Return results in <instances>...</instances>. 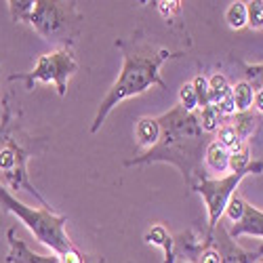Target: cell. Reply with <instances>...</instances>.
Masks as SVG:
<instances>
[{
    "label": "cell",
    "instance_id": "cell-1",
    "mask_svg": "<svg viewBox=\"0 0 263 263\" xmlns=\"http://www.w3.org/2000/svg\"><path fill=\"white\" fill-rule=\"evenodd\" d=\"M160 124V139L156 145L145 149L141 156L124 160V166L139 164H171L175 166L192 192L194 185L206 177L204 173V152L209 145V135L200 128L198 114H190L181 105H173L168 112L156 116Z\"/></svg>",
    "mask_w": 263,
    "mask_h": 263
},
{
    "label": "cell",
    "instance_id": "cell-2",
    "mask_svg": "<svg viewBox=\"0 0 263 263\" xmlns=\"http://www.w3.org/2000/svg\"><path fill=\"white\" fill-rule=\"evenodd\" d=\"M114 45L122 53V70L116 82L112 84V89L99 101L97 114L91 124V133H97L101 124L105 122V118L109 116V112L116 105H120L124 99L137 97L147 89H152V86L166 89V82L162 80V72H160L162 65L171 59L185 55L183 51H168L164 47L149 42L143 36V30H137L128 38H118Z\"/></svg>",
    "mask_w": 263,
    "mask_h": 263
},
{
    "label": "cell",
    "instance_id": "cell-3",
    "mask_svg": "<svg viewBox=\"0 0 263 263\" xmlns=\"http://www.w3.org/2000/svg\"><path fill=\"white\" fill-rule=\"evenodd\" d=\"M49 139L34 137L21 124L19 101L13 93H7L3 99V120H0V185L7 190H24L40 202V206L51 209V204L42 198L34 187L28 175V162L47 152Z\"/></svg>",
    "mask_w": 263,
    "mask_h": 263
},
{
    "label": "cell",
    "instance_id": "cell-4",
    "mask_svg": "<svg viewBox=\"0 0 263 263\" xmlns=\"http://www.w3.org/2000/svg\"><path fill=\"white\" fill-rule=\"evenodd\" d=\"M11 17L17 24H28L34 32L55 45L57 49H72L84 15L78 9V3L68 0H9Z\"/></svg>",
    "mask_w": 263,
    "mask_h": 263
},
{
    "label": "cell",
    "instance_id": "cell-5",
    "mask_svg": "<svg viewBox=\"0 0 263 263\" xmlns=\"http://www.w3.org/2000/svg\"><path fill=\"white\" fill-rule=\"evenodd\" d=\"M0 206H3V211L15 215L36 236L40 245H45L53 251V255H63L76 249L68 230H65L68 228V215H59L53 209H45V206L40 209L28 206L21 200H17L5 185H0Z\"/></svg>",
    "mask_w": 263,
    "mask_h": 263
},
{
    "label": "cell",
    "instance_id": "cell-6",
    "mask_svg": "<svg viewBox=\"0 0 263 263\" xmlns=\"http://www.w3.org/2000/svg\"><path fill=\"white\" fill-rule=\"evenodd\" d=\"M78 72V59L72 49H55L51 53L40 55L36 65L30 72H17L11 74L9 80H21L26 82V89H34L36 82L53 84L59 97H65L68 93V80Z\"/></svg>",
    "mask_w": 263,
    "mask_h": 263
},
{
    "label": "cell",
    "instance_id": "cell-7",
    "mask_svg": "<svg viewBox=\"0 0 263 263\" xmlns=\"http://www.w3.org/2000/svg\"><path fill=\"white\" fill-rule=\"evenodd\" d=\"M249 175L253 173H230V175H223V177H204L194 185L192 192H198L206 206V230H204L206 236L213 234V230L221 223L232 196L236 194L240 181L249 177Z\"/></svg>",
    "mask_w": 263,
    "mask_h": 263
},
{
    "label": "cell",
    "instance_id": "cell-8",
    "mask_svg": "<svg viewBox=\"0 0 263 263\" xmlns=\"http://www.w3.org/2000/svg\"><path fill=\"white\" fill-rule=\"evenodd\" d=\"M204 242H206V247H213L219 253V259H221V263H255L259 257H263V245L257 247V249H253V251L238 247L236 240L230 238L228 228L223 223H219L213 230V234L206 236Z\"/></svg>",
    "mask_w": 263,
    "mask_h": 263
},
{
    "label": "cell",
    "instance_id": "cell-9",
    "mask_svg": "<svg viewBox=\"0 0 263 263\" xmlns=\"http://www.w3.org/2000/svg\"><path fill=\"white\" fill-rule=\"evenodd\" d=\"M7 240H9V255L5 257L7 263H59L57 255H38L34 253L26 240H21L17 236L15 228L7 230Z\"/></svg>",
    "mask_w": 263,
    "mask_h": 263
},
{
    "label": "cell",
    "instance_id": "cell-10",
    "mask_svg": "<svg viewBox=\"0 0 263 263\" xmlns=\"http://www.w3.org/2000/svg\"><path fill=\"white\" fill-rule=\"evenodd\" d=\"M230 238H242V236H251V238H261L263 240V211L249 204L245 206V213L240 217V221L228 228Z\"/></svg>",
    "mask_w": 263,
    "mask_h": 263
},
{
    "label": "cell",
    "instance_id": "cell-11",
    "mask_svg": "<svg viewBox=\"0 0 263 263\" xmlns=\"http://www.w3.org/2000/svg\"><path fill=\"white\" fill-rule=\"evenodd\" d=\"M143 242L162 249V253H164V261H162V263H175V259H177V251H175V238H173V236L168 234V230H166L164 226H160V223L152 226V228L145 232Z\"/></svg>",
    "mask_w": 263,
    "mask_h": 263
},
{
    "label": "cell",
    "instance_id": "cell-12",
    "mask_svg": "<svg viewBox=\"0 0 263 263\" xmlns=\"http://www.w3.org/2000/svg\"><path fill=\"white\" fill-rule=\"evenodd\" d=\"M204 166L217 177H223V173L230 171V152L223 145H219L215 139L209 141L204 152Z\"/></svg>",
    "mask_w": 263,
    "mask_h": 263
},
{
    "label": "cell",
    "instance_id": "cell-13",
    "mask_svg": "<svg viewBox=\"0 0 263 263\" xmlns=\"http://www.w3.org/2000/svg\"><path fill=\"white\" fill-rule=\"evenodd\" d=\"M135 137H137L139 147H143V149H149L152 145H156V141L160 139L158 118H152V116L139 118L135 124Z\"/></svg>",
    "mask_w": 263,
    "mask_h": 263
},
{
    "label": "cell",
    "instance_id": "cell-14",
    "mask_svg": "<svg viewBox=\"0 0 263 263\" xmlns=\"http://www.w3.org/2000/svg\"><path fill=\"white\" fill-rule=\"evenodd\" d=\"M232 120V126L236 130L238 139L242 143H249V139L255 135L257 130V124H259V116L255 112H242V114H236Z\"/></svg>",
    "mask_w": 263,
    "mask_h": 263
},
{
    "label": "cell",
    "instance_id": "cell-15",
    "mask_svg": "<svg viewBox=\"0 0 263 263\" xmlns=\"http://www.w3.org/2000/svg\"><path fill=\"white\" fill-rule=\"evenodd\" d=\"M198 122H200V128L204 130L206 135H213V133H217L219 128H221L226 122H230L228 118H223L221 116V112L215 107V105H206V107H202V109H198Z\"/></svg>",
    "mask_w": 263,
    "mask_h": 263
},
{
    "label": "cell",
    "instance_id": "cell-16",
    "mask_svg": "<svg viewBox=\"0 0 263 263\" xmlns=\"http://www.w3.org/2000/svg\"><path fill=\"white\" fill-rule=\"evenodd\" d=\"M232 93H234V103H236V114L251 112L253 97H255V89H253V86L247 80H240V82L232 84Z\"/></svg>",
    "mask_w": 263,
    "mask_h": 263
},
{
    "label": "cell",
    "instance_id": "cell-17",
    "mask_svg": "<svg viewBox=\"0 0 263 263\" xmlns=\"http://www.w3.org/2000/svg\"><path fill=\"white\" fill-rule=\"evenodd\" d=\"M154 5L168 26L179 24L183 28V21H181L183 19V3H179V0H158Z\"/></svg>",
    "mask_w": 263,
    "mask_h": 263
},
{
    "label": "cell",
    "instance_id": "cell-18",
    "mask_svg": "<svg viewBox=\"0 0 263 263\" xmlns=\"http://www.w3.org/2000/svg\"><path fill=\"white\" fill-rule=\"evenodd\" d=\"M232 93V84L223 74H213L209 76V105H217L223 97Z\"/></svg>",
    "mask_w": 263,
    "mask_h": 263
},
{
    "label": "cell",
    "instance_id": "cell-19",
    "mask_svg": "<svg viewBox=\"0 0 263 263\" xmlns=\"http://www.w3.org/2000/svg\"><path fill=\"white\" fill-rule=\"evenodd\" d=\"M226 21H228V26L232 30H242L247 28V3H242V0H236V3H230L228 11H226Z\"/></svg>",
    "mask_w": 263,
    "mask_h": 263
},
{
    "label": "cell",
    "instance_id": "cell-20",
    "mask_svg": "<svg viewBox=\"0 0 263 263\" xmlns=\"http://www.w3.org/2000/svg\"><path fill=\"white\" fill-rule=\"evenodd\" d=\"M242 68L245 80L253 86L255 91L263 89V63H247V61H238Z\"/></svg>",
    "mask_w": 263,
    "mask_h": 263
},
{
    "label": "cell",
    "instance_id": "cell-21",
    "mask_svg": "<svg viewBox=\"0 0 263 263\" xmlns=\"http://www.w3.org/2000/svg\"><path fill=\"white\" fill-rule=\"evenodd\" d=\"M215 141L219 143V145H223L228 152H232V149H236L240 143L238 139V135H236V130H234V126H232V122H226L221 128L217 130V137H215Z\"/></svg>",
    "mask_w": 263,
    "mask_h": 263
},
{
    "label": "cell",
    "instance_id": "cell-22",
    "mask_svg": "<svg viewBox=\"0 0 263 263\" xmlns=\"http://www.w3.org/2000/svg\"><path fill=\"white\" fill-rule=\"evenodd\" d=\"M177 105H181L185 112H190V114L198 112V97H196V91H194L192 82H185L179 89V103Z\"/></svg>",
    "mask_w": 263,
    "mask_h": 263
},
{
    "label": "cell",
    "instance_id": "cell-23",
    "mask_svg": "<svg viewBox=\"0 0 263 263\" xmlns=\"http://www.w3.org/2000/svg\"><path fill=\"white\" fill-rule=\"evenodd\" d=\"M247 28L261 30L263 28V0H251L247 3Z\"/></svg>",
    "mask_w": 263,
    "mask_h": 263
},
{
    "label": "cell",
    "instance_id": "cell-24",
    "mask_svg": "<svg viewBox=\"0 0 263 263\" xmlns=\"http://www.w3.org/2000/svg\"><path fill=\"white\" fill-rule=\"evenodd\" d=\"M245 206H247V200L242 198V196L234 194L232 200H230V204H228V209H226V213H223V217L234 226V223L240 221V217H242V213H245Z\"/></svg>",
    "mask_w": 263,
    "mask_h": 263
},
{
    "label": "cell",
    "instance_id": "cell-25",
    "mask_svg": "<svg viewBox=\"0 0 263 263\" xmlns=\"http://www.w3.org/2000/svg\"><path fill=\"white\" fill-rule=\"evenodd\" d=\"M192 86L196 91V97H198V109L209 105V76H204L202 72L196 74V78L192 80Z\"/></svg>",
    "mask_w": 263,
    "mask_h": 263
},
{
    "label": "cell",
    "instance_id": "cell-26",
    "mask_svg": "<svg viewBox=\"0 0 263 263\" xmlns=\"http://www.w3.org/2000/svg\"><path fill=\"white\" fill-rule=\"evenodd\" d=\"M59 263H89V255H84L82 251L74 249V251H68L63 255H57Z\"/></svg>",
    "mask_w": 263,
    "mask_h": 263
},
{
    "label": "cell",
    "instance_id": "cell-27",
    "mask_svg": "<svg viewBox=\"0 0 263 263\" xmlns=\"http://www.w3.org/2000/svg\"><path fill=\"white\" fill-rule=\"evenodd\" d=\"M194 263H221V259H219V253L213 247H209L194 259Z\"/></svg>",
    "mask_w": 263,
    "mask_h": 263
},
{
    "label": "cell",
    "instance_id": "cell-28",
    "mask_svg": "<svg viewBox=\"0 0 263 263\" xmlns=\"http://www.w3.org/2000/svg\"><path fill=\"white\" fill-rule=\"evenodd\" d=\"M253 107H255V114H263V89L255 91V97H253Z\"/></svg>",
    "mask_w": 263,
    "mask_h": 263
},
{
    "label": "cell",
    "instance_id": "cell-29",
    "mask_svg": "<svg viewBox=\"0 0 263 263\" xmlns=\"http://www.w3.org/2000/svg\"><path fill=\"white\" fill-rule=\"evenodd\" d=\"M89 263H105L103 257H95V259H89Z\"/></svg>",
    "mask_w": 263,
    "mask_h": 263
},
{
    "label": "cell",
    "instance_id": "cell-30",
    "mask_svg": "<svg viewBox=\"0 0 263 263\" xmlns=\"http://www.w3.org/2000/svg\"><path fill=\"white\" fill-rule=\"evenodd\" d=\"M255 263H263V257H259V259H257V261H255Z\"/></svg>",
    "mask_w": 263,
    "mask_h": 263
},
{
    "label": "cell",
    "instance_id": "cell-31",
    "mask_svg": "<svg viewBox=\"0 0 263 263\" xmlns=\"http://www.w3.org/2000/svg\"><path fill=\"white\" fill-rule=\"evenodd\" d=\"M185 263H194V261H185Z\"/></svg>",
    "mask_w": 263,
    "mask_h": 263
},
{
    "label": "cell",
    "instance_id": "cell-32",
    "mask_svg": "<svg viewBox=\"0 0 263 263\" xmlns=\"http://www.w3.org/2000/svg\"><path fill=\"white\" fill-rule=\"evenodd\" d=\"M128 263H133V261H128Z\"/></svg>",
    "mask_w": 263,
    "mask_h": 263
}]
</instances>
